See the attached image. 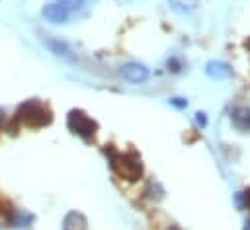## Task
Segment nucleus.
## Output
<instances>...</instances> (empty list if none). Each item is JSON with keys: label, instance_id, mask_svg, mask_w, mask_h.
Here are the masks:
<instances>
[{"label": "nucleus", "instance_id": "1", "mask_svg": "<svg viewBox=\"0 0 250 230\" xmlns=\"http://www.w3.org/2000/svg\"><path fill=\"white\" fill-rule=\"evenodd\" d=\"M16 119L29 127H43L51 123V111L39 99H27L18 105Z\"/></svg>", "mask_w": 250, "mask_h": 230}, {"label": "nucleus", "instance_id": "2", "mask_svg": "<svg viewBox=\"0 0 250 230\" xmlns=\"http://www.w3.org/2000/svg\"><path fill=\"white\" fill-rule=\"evenodd\" d=\"M109 164L127 181H137L143 175V162L135 152L117 154V152H113L109 148Z\"/></svg>", "mask_w": 250, "mask_h": 230}, {"label": "nucleus", "instance_id": "3", "mask_svg": "<svg viewBox=\"0 0 250 230\" xmlns=\"http://www.w3.org/2000/svg\"><path fill=\"white\" fill-rule=\"evenodd\" d=\"M66 125H68V129H70L74 134L82 136L84 140H90V138L96 134V131H98V123H96L94 119H90V117H88L84 111H80V109H72V111L68 113Z\"/></svg>", "mask_w": 250, "mask_h": 230}, {"label": "nucleus", "instance_id": "4", "mask_svg": "<svg viewBox=\"0 0 250 230\" xmlns=\"http://www.w3.org/2000/svg\"><path fill=\"white\" fill-rule=\"evenodd\" d=\"M41 43H43L55 57H59V58H62V60L76 62V55H74L72 47H70L64 39H61V37H53V35H45V37L41 39Z\"/></svg>", "mask_w": 250, "mask_h": 230}, {"label": "nucleus", "instance_id": "5", "mask_svg": "<svg viewBox=\"0 0 250 230\" xmlns=\"http://www.w3.org/2000/svg\"><path fill=\"white\" fill-rule=\"evenodd\" d=\"M119 72H121V76H123L127 82H131V84H143V82H146L148 76H150V70H148L143 62H127V64L121 66Z\"/></svg>", "mask_w": 250, "mask_h": 230}, {"label": "nucleus", "instance_id": "6", "mask_svg": "<svg viewBox=\"0 0 250 230\" xmlns=\"http://www.w3.org/2000/svg\"><path fill=\"white\" fill-rule=\"evenodd\" d=\"M41 16H43L49 23L59 25V23H66V21H68L70 12H68L64 6L57 4V2H51V4H45V6L41 8Z\"/></svg>", "mask_w": 250, "mask_h": 230}, {"label": "nucleus", "instance_id": "7", "mask_svg": "<svg viewBox=\"0 0 250 230\" xmlns=\"http://www.w3.org/2000/svg\"><path fill=\"white\" fill-rule=\"evenodd\" d=\"M6 222L12 228H27L33 222V214L21 209H8L6 211Z\"/></svg>", "mask_w": 250, "mask_h": 230}, {"label": "nucleus", "instance_id": "8", "mask_svg": "<svg viewBox=\"0 0 250 230\" xmlns=\"http://www.w3.org/2000/svg\"><path fill=\"white\" fill-rule=\"evenodd\" d=\"M205 74L213 80H225L232 74V68H230V64L223 62V60H209L205 64Z\"/></svg>", "mask_w": 250, "mask_h": 230}, {"label": "nucleus", "instance_id": "9", "mask_svg": "<svg viewBox=\"0 0 250 230\" xmlns=\"http://www.w3.org/2000/svg\"><path fill=\"white\" fill-rule=\"evenodd\" d=\"M88 220L80 211H68L62 218V230H86Z\"/></svg>", "mask_w": 250, "mask_h": 230}, {"label": "nucleus", "instance_id": "10", "mask_svg": "<svg viewBox=\"0 0 250 230\" xmlns=\"http://www.w3.org/2000/svg\"><path fill=\"white\" fill-rule=\"evenodd\" d=\"M230 119L236 129L240 131H250V109L248 107H236L230 113Z\"/></svg>", "mask_w": 250, "mask_h": 230}, {"label": "nucleus", "instance_id": "11", "mask_svg": "<svg viewBox=\"0 0 250 230\" xmlns=\"http://www.w3.org/2000/svg\"><path fill=\"white\" fill-rule=\"evenodd\" d=\"M199 0H168V6L176 14H191L197 8Z\"/></svg>", "mask_w": 250, "mask_h": 230}, {"label": "nucleus", "instance_id": "12", "mask_svg": "<svg viewBox=\"0 0 250 230\" xmlns=\"http://www.w3.org/2000/svg\"><path fill=\"white\" fill-rule=\"evenodd\" d=\"M57 4H61V6H64L68 12H76V10H82V6H84V0H55Z\"/></svg>", "mask_w": 250, "mask_h": 230}, {"label": "nucleus", "instance_id": "13", "mask_svg": "<svg viewBox=\"0 0 250 230\" xmlns=\"http://www.w3.org/2000/svg\"><path fill=\"white\" fill-rule=\"evenodd\" d=\"M166 66H168V70H172V72H180V70H182V64H180V60H178L176 57H172V58H168V62H166Z\"/></svg>", "mask_w": 250, "mask_h": 230}, {"label": "nucleus", "instance_id": "14", "mask_svg": "<svg viewBox=\"0 0 250 230\" xmlns=\"http://www.w3.org/2000/svg\"><path fill=\"white\" fill-rule=\"evenodd\" d=\"M170 105H174L178 109H184V107H188V99H184V97H172L170 99Z\"/></svg>", "mask_w": 250, "mask_h": 230}, {"label": "nucleus", "instance_id": "15", "mask_svg": "<svg viewBox=\"0 0 250 230\" xmlns=\"http://www.w3.org/2000/svg\"><path fill=\"white\" fill-rule=\"evenodd\" d=\"M195 121H197L199 127H207V117H205L203 111H197V113H195Z\"/></svg>", "mask_w": 250, "mask_h": 230}, {"label": "nucleus", "instance_id": "16", "mask_svg": "<svg viewBox=\"0 0 250 230\" xmlns=\"http://www.w3.org/2000/svg\"><path fill=\"white\" fill-rule=\"evenodd\" d=\"M242 197H244V203H246V207L250 209V189H246V191L242 193Z\"/></svg>", "mask_w": 250, "mask_h": 230}, {"label": "nucleus", "instance_id": "17", "mask_svg": "<svg viewBox=\"0 0 250 230\" xmlns=\"http://www.w3.org/2000/svg\"><path fill=\"white\" fill-rule=\"evenodd\" d=\"M6 121H8V115H6V111L0 107V125H2V123H6Z\"/></svg>", "mask_w": 250, "mask_h": 230}]
</instances>
